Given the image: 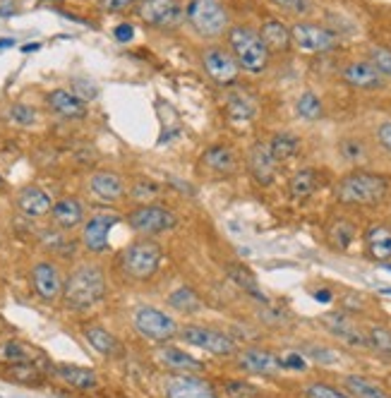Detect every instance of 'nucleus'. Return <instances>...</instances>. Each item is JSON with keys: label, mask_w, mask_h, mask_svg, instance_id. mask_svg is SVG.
<instances>
[{"label": "nucleus", "mask_w": 391, "mask_h": 398, "mask_svg": "<svg viewBox=\"0 0 391 398\" xmlns=\"http://www.w3.org/2000/svg\"><path fill=\"white\" fill-rule=\"evenodd\" d=\"M389 194V180L377 173L355 171L341 178L336 185V199L341 204H353V206H374L384 201Z\"/></svg>", "instance_id": "1"}, {"label": "nucleus", "mask_w": 391, "mask_h": 398, "mask_svg": "<svg viewBox=\"0 0 391 398\" xmlns=\"http://www.w3.org/2000/svg\"><path fill=\"white\" fill-rule=\"evenodd\" d=\"M106 295L104 269L97 264H80L63 285V298L75 310H87L101 302Z\"/></svg>", "instance_id": "2"}, {"label": "nucleus", "mask_w": 391, "mask_h": 398, "mask_svg": "<svg viewBox=\"0 0 391 398\" xmlns=\"http://www.w3.org/2000/svg\"><path fill=\"white\" fill-rule=\"evenodd\" d=\"M161 260H164V250L154 243V240H137V243L127 245L125 250L120 252L118 264L120 271L125 273L132 281H149L161 266Z\"/></svg>", "instance_id": "3"}, {"label": "nucleus", "mask_w": 391, "mask_h": 398, "mask_svg": "<svg viewBox=\"0 0 391 398\" xmlns=\"http://www.w3.org/2000/svg\"><path fill=\"white\" fill-rule=\"evenodd\" d=\"M228 41H231L238 67L248 72H262L266 67L269 48L264 46L260 34H255L248 27H233L231 34H228Z\"/></svg>", "instance_id": "4"}, {"label": "nucleus", "mask_w": 391, "mask_h": 398, "mask_svg": "<svg viewBox=\"0 0 391 398\" xmlns=\"http://www.w3.org/2000/svg\"><path fill=\"white\" fill-rule=\"evenodd\" d=\"M185 17L194 31L206 38L221 36L228 27V15L219 0H190Z\"/></svg>", "instance_id": "5"}, {"label": "nucleus", "mask_w": 391, "mask_h": 398, "mask_svg": "<svg viewBox=\"0 0 391 398\" xmlns=\"http://www.w3.org/2000/svg\"><path fill=\"white\" fill-rule=\"evenodd\" d=\"M185 343L194 346V348H202L211 355H219V357H226V355H233L238 350V343L231 339L228 334L219 332V329H209V327H199V324H187L178 332Z\"/></svg>", "instance_id": "6"}, {"label": "nucleus", "mask_w": 391, "mask_h": 398, "mask_svg": "<svg viewBox=\"0 0 391 398\" xmlns=\"http://www.w3.org/2000/svg\"><path fill=\"white\" fill-rule=\"evenodd\" d=\"M127 223H130L132 231L147 238V235H159L176 228L178 216L173 214L171 209H166V206L139 204L137 209H132L130 214H127Z\"/></svg>", "instance_id": "7"}, {"label": "nucleus", "mask_w": 391, "mask_h": 398, "mask_svg": "<svg viewBox=\"0 0 391 398\" xmlns=\"http://www.w3.org/2000/svg\"><path fill=\"white\" fill-rule=\"evenodd\" d=\"M132 322H135V329L144 336V339L156 341V343L171 341L173 336H178V332H180L178 324L173 322L166 312H161L159 307H149V305L137 307L135 315H132Z\"/></svg>", "instance_id": "8"}, {"label": "nucleus", "mask_w": 391, "mask_h": 398, "mask_svg": "<svg viewBox=\"0 0 391 398\" xmlns=\"http://www.w3.org/2000/svg\"><path fill=\"white\" fill-rule=\"evenodd\" d=\"M137 13L149 27L166 29V27L180 24L185 10H183L180 0H142Z\"/></svg>", "instance_id": "9"}, {"label": "nucleus", "mask_w": 391, "mask_h": 398, "mask_svg": "<svg viewBox=\"0 0 391 398\" xmlns=\"http://www.w3.org/2000/svg\"><path fill=\"white\" fill-rule=\"evenodd\" d=\"M290 38L295 41V46L307 50V53H324V50L336 48L339 38L334 31L324 29V27L310 24V22H300L290 29Z\"/></svg>", "instance_id": "10"}, {"label": "nucleus", "mask_w": 391, "mask_h": 398, "mask_svg": "<svg viewBox=\"0 0 391 398\" xmlns=\"http://www.w3.org/2000/svg\"><path fill=\"white\" fill-rule=\"evenodd\" d=\"M120 221V216L115 214H97L85 223V231H82V245L94 252V255H101L108 250V235L113 231V226Z\"/></svg>", "instance_id": "11"}, {"label": "nucleus", "mask_w": 391, "mask_h": 398, "mask_svg": "<svg viewBox=\"0 0 391 398\" xmlns=\"http://www.w3.org/2000/svg\"><path fill=\"white\" fill-rule=\"evenodd\" d=\"M31 285H34V293L41 300L53 302L63 295V276H60L58 266L51 264V262H38V264L31 269Z\"/></svg>", "instance_id": "12"}, {"label": "nucleus", "mask_w": 391, "mask_h": 398, "mask_svg": "<svg viewBox=\"0 0 391 398\" xmlns=\"http://www.w3.org/2000/svg\"><path fill=\"white\" fill-rule=\"evenodd\" d=\"M166 398H219L209 382L192 374H176L166 382Z\"/></svg>", "instance_id": "13"}, {"label": "nucleus", "mask_w": 391, "mask_h": 398, "mask_svg": "<svg viewBox=\"0 0 391 398\" xmlns=\"http://www.w3.org/2000/svg\"><path fill=\"white\" fill-rule=\"evenodd\" d=\"M202 63H204V70L209 72V77L214 82H219V84H231V82H236V77H238V63H236V58H233L231 53H226V50H221V48H209L204 53V58H202Z\"/></svg>", "instance_id": "14"}, {"label": "nucleus", "mask_w": 391, "mask_h": 398, "mask_svg": "<svg viewBox=\"0 0 391 398\" xmlns=\"http://www.w3.org/2000/svg\"><path fill=\"white\" fill-rule=\"evenodd\" d=\"M322 322H324V327L336 336V339L343 341V343L353 346V348H367V334H362V329L357 327L348 315L332 312V315H327Z\"/></svg>", "instance_id": "15"}, {"label": "nucleus", "mask_w": 391, "mask_h": 398, "mask_svg": "<svg viewBox=\"0 0 391 398\" xmlns=\"http://www.w3.org/2000/svg\"><path fill=\"white\" fill-rule=\"evenodd\" d=\"M17 209L24 216L31 218H41L46 214H51L53 209V199L46 190L36 187V185H27L17 192Z\"/></svg>", "instance_id": "16"}, {"label": "nucleus", "mask_w": 391, "mask_h": 398, "mask_svg": "<svg viewBox=\"0 0 391 398\" xmlns=\"http://www.w3.org/2000/svg\"><path fill=\"white\" fill-rule=\"evenodd\" d=\"M250 173H253V178L260 185H271L273 178H276V166L278 161L273 159L269 144H255L253 151H250Z\"/></svg>", "instance_id": "17"}, {"label": "nucleus", "mask_w": 391, "mask_h": 398, "mask_svg": "<svg viewBox=\"0 0 391 398\" xmlns=\"http://www.w3.org/2000/svg\"><path fill=\"white\" fill-rule=\"evenodd\" d=\"M89 190L101 201H120L125 197V183L113 171H97L89 178Z\"/></svg>", "instance_id": "18"}, {"label": "nucleus", "mask_w": 391, "mask_h": 398, "mask_svg": "<svg viewBox=\"0 0 391 398\" xmlns=\"http://www.w3.org/2000/svg\"><path fill=\"white\" fill-rule=\"evenodd\" d=\"M240 367L245 372H253V374H278L281 372V360H278L273 353L269 350H262V348H248L240 353Z\"/></svg>", "instance_id": "19"}, {"label": "nucleus", "mask_w": 391, "mask_h": 398, "mask_svg": "<svg viewBox=\"0 0 391 398\" xmlns=\"http://www.w3.org/2000/svg\"><path fill=\"white\" fill-rule=\"evenodd\" d=\"M51 216L58 228L72 231V228L82 226V221H85V206H82V201L75 197H63V199L53 201Z\"/></svg>", "instance_id": "20"}, {"label": "nucleus", "mask_w": 391, "mask_h": 398, "mask_svg": "<svg viewBox=\"0 0 391 398\" xmlns=\"http://www.w3.org/2000/svg\"><path fill=\"white\" fill-rule=\"evenodd\" d=\"M343 80L355 89H379L384 87V75L372 63H350L343 70Z\"/></svg>", "instance_id": "21"}, {"label": "nucleus", "mask_w": 391, "mask_h": 398, "mask_svg": "<svg viewBox=\"0 0 391 398\" xmlns=\"http://www.w3.org/2000/svg\"><path fill=\"white\" fill-rule=\"evenodd\" d=\"M202 166L206 168V171L216 173V176H231L238 166V159L228 147L216 144V147H209L202 154Z\"/></svg>", "instance_id": "22"}, {"label": "nucleus", "mask_w": 391, "mask_h": 398, "mask_svg": "<svg viewBox=\"0 0 391 398\" xmlns=\"http://www.w3.org/2000/svg\"><path fill=\"white\" fill-rule=\"evenodd\" d=\"M48 106L63 118H85L87 115V104L80 97L65 89H55L48 94Z\"/></svg>", "instance_id": "23"}, {"label": "nucleus", "mask_w": 391, "mask_h": 398, "mask_svg": "<svg viewBox=\"0 0 391 398\" xmlns=\"http://www.w3.org/2000/svg\"><path fill=\"white\" fill-rule=\"evenodd\" d=\"M365 248L367 255L377 262L391 260V228L387 226H372L365 233Z\"/></svg>", "instance_id": "24"}, {"label": "nucleus", "mask_w": 391, "mask_h": 398, "mask_svg": "<svg viewBox=\"0 0 391 398\" xmlns=\"http://www.w3.org/2000/svg\"><path fill=\"white\" fill-rule=\"evenodd\" d=\"M55 374L63 379L65 384H70L72 389L80 391H89L99 384V377L94 369L89 367H77V365H58L55 367Z\"/></svg>", "instance_id": "25"}, {"label": "nucleus", "mask_w": 391, "mask_h": 398, "mask_svg": "<svg viewBox=\"0 0 391 398\" xmlns=\"http://www.w3.org/2000/svg\"><path fill=\"white\" fill-rule=\"evenodd\" d=\"M85 339L89 341V346H92L94 350L101 353V355H106V357H113V355H118V353H120L118 339H115L108 329L97 327V324H92V327L85 329Z\"/></svg>", "instance_id": "26"}, {"label": "nucleus", "mask_w": 391, "mask_h": 398, "mask_svg": "<svg viewBox=\"0 0 391 398\" xmlns=\"http://www.w3.org/2000/svg\"><path fill=\"white\" fill-rule=\"evenodd\" d=\"M161 360H164L166 367H171L173 372H202V362L194 360L185 350L173 348V346L161 348Z\"/></svg>", "instance_id": "27"}, {"label": "nucleus", "mask_w": 391, "mask_h": 398, "mask_svg": "<svg viewBox=\"0 0 391 398\" xmlns=\"http://www.w3.org/2000/svg\"><path fill=\"white\" fill-rule=\"evenodd\" d=\"M226 273H228V278H231V281L238 285V288H243L245 293H250L255 300L266 302L264 293L260 290V283H257L255 273L250 271L248 266H243V264H228L226 266Z\"/></svg>", "instance_id": "28"}, {"label": "nucleus", "mask_w": 391, "mask_h": 398, "mask_svg": "<svg viewBox=\"0 0 391 398\" xmlns=\"http://www.w3.org/2000/svg\"><path fill=\"white\" fill-rule=\"evenodd\" d=\"M262 41L269 50H286L290 43V31L278 20H266L262 24Z\"/></svg>", "instance_id": "29"}, {"label": "nucleus", "mask_w": 391, "mask_h": 398, "mask_svg": "<svg viewBox=\"0 0 391 398\" xmlns=\"http://www.w3.org/2000/svg\"><path fill=\"white\" fill-rule=\"evenodd\" d=\"M346 389L350 391L353 398H391L377 382H372V379L367 377H360V374L346 377Z\"/></svg>", "instance_id": "30"}, {"label": "nucleus", "mask_w": 391, "mask_h": 398, "mask_svg": "<svg viewBox=\"0 0 391 398\" xmlns=\"http://www.w3.org/2000/svg\"><path fill=\"white\" fill-rule=\"evenodd\" d=\"M255 101L243 92L231 94L226 101V113L233 122H248L255 115Z\"/></svg>", "instance_id": "31"}, {"label": "nucleus", "mask_w": 391, "mask_h": 398, "mask_svg": "<svg viewBox=\"0 0 391 398\" xmlns=\"http://www.w3.org/2000/svg\"><path fill=\"white\" fill-rule=\"evenodd\" d=\"M317 185V171H312V168H303V171H298L293 176V180H290V197L293 199H307L315 194Z\"/></svg>", "instance_id": "32"}, {"label": "nucleus", "mask_w": 391, "mask_h": 398, "mask_svg": "<svg viewBox=\"0 0 391 398\" xmlns=\"http://www.w3.org/2000/svg\"><path fill=\"white\" fill-rule=\"evenodd\" d=\"M5 377L27 386H38L43 382V374L31 362H10V367L5 369Z\"/></svg>", "instance_id": "33"}, {"label": "nucleus", "mask_w": 391, "mask_h": 398, "mask_svg": "<svg viewBox=\"0 0 391 398\" xmlns=\"http://www.w3.org/2000/svg\"><path fill=\"white\" fill-rule=\"evenodd\" d=\"M327 238L336 250H348L355 238V226L350 221H346V218H336V221L329 226Z\"/></svg>", "instance_id": "34"}, {"label": "nucleus", "mask_w": 391, "mask_h": 398, "mask_svg": "<svg viewBox=\"0 0 391 398\" xmlns=\"http://www.w3.org/2000/svg\"><path fill=\"white\" fill-rule=\"evenodd\" d=\"M269 149H271L273 159L281 164V161H288V159H293V156L298 154L300 139L295 137V134L281 132V134H276V137H273L271 142H269Z\"/></svg>", "instance_id": "35"}, {"label": "nucleus", "mask_w": 391, "mask_h": 398, "mask_svg": "<svg viewBox=\"0 0 391 398\" xmlns=\"http://www.w3.org/2000/svg\"><path fill=\"white\" fill-rule=\"evenodd\" d=\"M367 348H372L382 360L391 362V329L372 327L370 334H367Z\"/></svg>", "instance_id": "36"}, {"label": "nucleus", "mask_w": 391, "mask_h": 398, "mask_svg": "<svg viewBox=\"0 0 391 398\" xmlns=\"http://www.w3.org/2000/svg\"><path fill=\"white\" fill-rule=\"evenodd\" d=\"M169 302H171L173 307H176V310L185 312V315H192V312L202 310V300H199V295L194 293L192 288H178V290H173Z\"/></svg>", "instance_id": "37"}, {"label": "nucleus", "mask_w": 391, "mask_h": 398, "mask_svg": "<svg viewBox=\"0 0 391 398\" xmlns=\"http://www.w3.org/2000/svg\"><path fill=\"white\" fill-rule=\"evenodd\" d=\"M3 357L8 362H31L34 360V353L27 348V346H22L20 341H8L3 346Z\"/></svg>", "instance_id": "38"}, {"label": "nucleus", "mask_w": 391, "mask_h": 398, "mask_svg": "<svg viewBox=\"0 0 391 398\" xmlns=\"http://www.w3.org/2000/svg\"><path fill=\"white\" fill-rule=\"evenodd\" d=\"M161 187L154 180H137L135 187H132V199L139 201V204H149L152 199L159 197Z\"/></svg>", "instance_id": "39"}, {"label": "nucleus", "mask_w": 391, "mask_h": 398, "mask_svg": "<svg viewBox=\"0 0 391 398\" xmlns=\"http://www.w3.org/2000/svg\"><path fill=\"white\" fill-rule=\"evenodd\" d=\"M298 113L307 118V120H315V118L322 115V101L315 97L312 92L303 94V97L298 99Z\"/></svg>", "instance_id": "40"}, {"label": "nucleus", "mask_w": 391, "mask_h": 398, "mask_svg": "<svg viewBox=\"0 0 391 398\" xmlns=\"http://www.w3.org/2000/svg\"><path fill=\"white\" fill-rule=\"evenodd\" d=\"M8 118L15 122V125H22V127H29L36 122V111L27 104H15L13 108L8 111Z\"/></svg>", "instance_id": "41"}, {"label": "nucleus", "mask_w": 391, "mask_h": 398, "mask_svg": "<svg viewBox=\"0 0 391 398\" xmlns=\"http://www.w3.org/2000/svg\"><path fill=\"white\" fill-rule=\"evenodd\" d=\"M305 398H353V396L343 394V391L334 389V386H329V384L312 382L305 386Z\"/></svg>", "instance_id": "42"}, {"label": "nucleus", "mask_w": 391, "mask_h": 398, "mask_svg": "<svg viewBox=\"0 0 391 398\" xmlns=\"http://www.w3.org/2000/svg\"><path fill=\"white\" fill-rule=\"evenodd\" d=\"M226 394H228V398H260L255 386H250L245 382H238V379L226 382Z\"/></svg>", "instance_id": "43"}, {"label": "nucleus", "mask_w": 391, "mask_h": 398, "mask_svg": "<svg viewBox=\"0 0 391 398\" xmlns=\"http://www.w3.org/2000/svg\"><path fill=\"white\" fill-rule=\"evenodd\" d=\"M372 65H377V70L382 72V75L391 77V50L372 48Z\"/></svg>", "instance_id": "44"}, {"label": "nucleus", "mask_w": 391, "mask_h": 398, "mask_svg": "<svg viewBox=\"0 0 391 398\" xmlns=\"http://www.w3.org/2000/svg\"><path fill=\"white\" fill-rule=\"evenodd\" d=\"M341 154H343L348 161L357 164V161H360L362 156H365V149H362V144L355 142V139H346V142L341 144Z\"/></svg>", "instance_id": "45"}, {"label": "nucleus", "mask_w": 391, "mask_h": 398, "mask_svg": "<svg viewBox=\"0 0 391 398\" xmlns=\"http://www.w3.org/2000/svg\"><path fill=\"white\" fill-rule=\"evenodd\" d=\"M278 8L288 10V13H295V15H305L310 10V0H273Z\"/></svg>", "instance_id": "46"}, {"label": "nucleus", "mask_w": 391, "mask_h": 398, "mask_svg": "<svg viewBox=\"0 0 391 398\" xmlns=\"http://www.w3.org/2000/svg\"><path fill=\"white\" fill-rule=\"evenodd\" d=\"M132 3H137V0H99V5H101L106 13H120V10L130 8Z\"/></svg>", "instance_id": "47"}, {"label": "nucleus", "mask_w": 391, "mask_h": 398, "mask_svg": "<svg viewBox=\"0 0 391 398\" xmlns=\"http://www.w3.org/2000/svg\"><path fill=\"white\" fill-rule=\"evenodd\" d=\"M132 36H135V29H132V24H127V22H122V24L115 27V38H118L120 43L132 41Z\"/></svg>", "instance_id": "48"}, {"label": "nucleus", "mask_w": 391, "mask_h": 398, "mask_svg": "<svg viewBox=\"0 0 391 398\" xmlns=\"http://www.w3.org/2000/svg\"><path fill=\"white\" fill-rule=\"evenodd\" d=\"M87 84H89V82H77V84H75V89H77L75 97H80L82 101H85V104H87V99H94V97H97V87H87Z\"/></svg>", "instance_id": "49"}, {"label": "nucleus", "mask_w": 391, "mask_h": 398, "mask_svg": "<svg viewBox=\"0 0 391 398\" xmlns=\"http://www.w3.org/2000/svg\"><path fill=\"white\" fill-rule=\"evenodd\" d=\"M377 137H379V142H382V147L391 151V120L384 122V125H379Z\"/></svg>", "instance_id": "50"}, {"label": "nucleus", "mask_w": 391, "mask_h": 398, "mask_svg": "<svg viewBox=\"0 0 391 398\" xmlns=\"http://www.w3.org/2000/svg\"><path fill=\"white\" fill-rule=\"evenodd\" d=\"M283 367H290V369H305V360L298 355V353H290V355H286L281 360Z\"/></svg>", "instance_id": "51"}, {"label": "nucleus", "mask_w": 391, "mask_h": 398, "mask_svg": "<svg viewBox=\"0 0 391 398\" xmlns=\"http://www.w3.org/2000/svg\"><path fill=\"white\" fill-rule=\"evenodd\" d=\"M315 300L317 302H332V290H317Z\"/></svg>", "instance_id": "52"}, {"label": "nucleus", "mask_w": 391, "mask_h": 398, "mask_svg": "<svg viewBox=\"0 0 391 398\" xmlns=\"http://www.w3.org/2000/svg\"><path fill=\"white\" fill-rule=\"evenodd\" d=\"M38 48H41V43H27V46H22V53H34Z\"/></svg>", "instance_id": "53"}, {"label": "nucleus", "mask_w": 391, "mask_h": 398, "mask_svg": "<svg viewBox=\"0 0 391 398\" xmlns=\"http://www.w3.org/2000/svg\"><path fill=\"white\" fill-rule=\"evenodd\" d=\"M10 46H15V38H0V50L10 48Z\"/></svg>", "instance_id": "54"}, {"label": "nucleus", "mask_w": 391, "mask_h": 398, "mask_svg": "<svg viewBox=\"0 0 391 398\" xmlns=\"http://www.w3.org/2000/svg\"><path fill=\"white\" fill-rule=\"evenodd\" d=\"M382 293L384 295H391V288H382Z\"/></svg>", "instance_id": "55"}, {"label": "nucleus", "mask_w": 391, "mask_h": 398, "mask_svg": "<svg viewBox=\"0 0 391 398\" xmlns=\"http://www.w3.org/2000/svg\"><path fill=\"white\" fill-rule=\"evenodd\" d=\"M0 185H3V176H0Z\"/></svg>", "instance_id": "56"}]
</instances>
